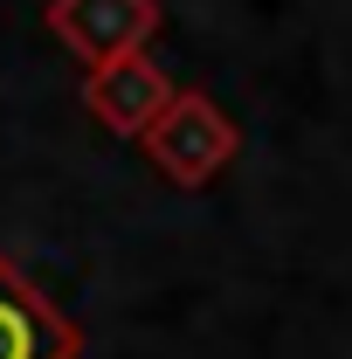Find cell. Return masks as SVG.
<instances>
[{
    "label": "cell",
    "instance_id": "obj_1",
    "mask_svg": "<svg viewBox=\"0 0 352 359\" xmlns=\"http://www.w3.org/2000/svg\"><path fill=\"white\" fill-rule=\"evenodd\" d=\"M145 145V159H152V173L180 187V194H201L208 180H221L235 166V152H242V125L221 111L208 90H173V104L159 111V125L138 138Z\"/></svg>",
    "mask_w": 352,
    "mask_h": 359
},
{
    "label": "cell",
    "instance_id": "obj_2",
    "mask_svg": "<svg viewBox=\"0 0 352 359\" xmlns=\"http://www.w3.org/2000/svg\"><path fill=\"white\" fill-rule=\"evenodd\" d=\"M48 35L69 48L83 69H104L118 55H138L166 28V7L159 0H48Z\"/></svg>",
    "mask_w": 352,
    "mask_h": 359
},
{
    "label": "cell",
    "instance_id": "obj_3",
    "mask_svg": "<svg viewBox=\"0 0 352 359\" xmlns=\"http://www.w3.org/2000/svg\"><path fill=\"white\" fill-rule=\"evenodd\" d=\"M0 359H83V325L14 256H0Z\"/></svg>",
    "mask_w": 352,
    "mask_h": 359
},
{
    "label": "cell",
    "instance_id": "obj_4",
    "mask_svg": "<svg viewBox=\"0 0 352 359\" xmlns=\"http://www.w3.org/2000/svg\"><path fill=\"white\" fill-rule=\"evenodd\" d=\"M173 76L138 48V55H118V62H104V69H83V104L90 118L104 125V132L118 138H145L152 125H159V111L173 104Z\"/></svg>",
    "mask_w": 352,
    "mask_h": 359
}]
</instances>
